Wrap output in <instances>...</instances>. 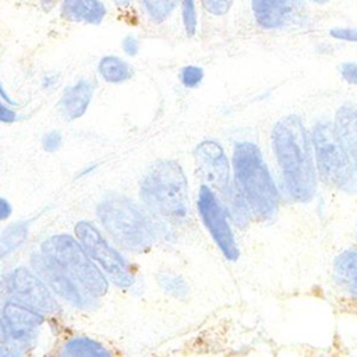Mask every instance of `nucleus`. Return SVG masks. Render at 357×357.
<instances>
[{
    "mask_svg": "<svg viewBox=\"0 0 357 357\" xmlns=\"http://www.w3.org/2000/svg\"><path fill=\"white\" fill-rule=\"evenodd\" d=\"M272 144L287 192L297 202H308L317 192V167L314 166L311 138L297 114L276 121Z\"/></svg>",
    "mask_w": 357,
    "mask_h": 357,
    "instance_id": "obj_1",
    "label": "nucleus"
},
{
    "mask_svg": "<svg viewBox=\"0 0 357 357\" xmlns=\"http://www.w3.org/2000/svg\"><path fill=\"white\" fill-rule=\"evenodd\" d=\"M231 162L234 181L245 197L251 213L258 220H271L279 209V192L261 149L254 142H237Z\"/></svg>",
    "mask_w": 357,
    "mask_h": 357,
    "instance_id": "obj_2",
    "label": "nucleus"
},
{
    "mask_svg": "<svg viewBox=\"0 0 357 357\" xmlns=\"http://www.w3.org/2000/svg\"><path fill=\"white\" fill-rule=\"evenodd\" d=\"M139 197L156 215L169 222L188 216V183L181 165L172 159L158 160L146 170Z\"/></svg>",
    "mask_w": 357,
    "mask_h": 357,
    "instance_id": "obj_3",
    "label": "nucleus"
},
{
    "mask_svg": "<svg viewBox=\"0 0 357 357\" xmlns=\"http://www.w3.org/2000/svg\"><path fill=\"white\" fill-rule=\"evenodd\" d=\"M96 213L105 230L120 247L142 252L153 245L156 233L152 222L130 198L110 192L98 204Z\"/></svg>",
    "mask_w": 357,
    "mask_h": 357,
    "instance_id": "obj_4",
    "label": "nucleus"
},
{
    "mask_svg": "<svg viewBox=\"0 0 357 357\" xmlns=\"http://www.w3.org/2000/svg\"><path fill=\"white\" fill-rule=\"evenodd\" d=\"M40 252L60 265L93 297L98 298L107 293L109 279L95 265V261L77 237L70 234H53L42 243Z\"/></svg>",
    "mask_w": 357,
    "mask_h": 357,
    "instance_id": "obj_5",
    "label": "nucleus"
},
{
    "mask_svg": "<svg viewBox=\"0 0 357 357\" xmlns=\"http://www.w3.org/2000/svg\"><path fill=\"white\" fill-rule=\"evenodd\" d=\"M317 172L322 181L342 191H357V163L340 145L333 123L319 120L312 128Z\"/></svg>",
    "mask_w": 357,
    "mask_h": 357,
    "instance_id": "obj_6",
    "label": "nucleus"
},
{
    "mask_svg": "<svg viewBox=\"0 0 357 357\" xmlns=\"http://www.w3.org/2000/svg\"><path fill=\"white\" fill-rule=\"evenodd\" d=\"M74 233L91 258L99 264L110 282L121 289H128L134 284L135 275L130 262L109 244L92 222L79 220L74 227Z\"/></svg>",
    "mask_w": 357,
    "mask_h": 357,
    "instance_id": "obj_7",
    "label": "nucleus"
},
{
    "mask_svg": "<svg viewBox=\"0 0 357 357\" xmlns=\"http://www.w3.org/2000/svg\"><path fill=\"white\" fill-rule=\"evenodd\" d=\"M197 209L204 226L209 231L211 237L213 238L215 244L225 255V258H227L229 261H237L240 257V251L231 227L229 225L226 209L222 206L213 190L206 184H202L199 187Z\"/></svg>",
    "mask_w": 357,
    "mask_h": 357,
    "instance_id": "obj_8",
    "label": "nucleus"
},
{
    "mask_svg": "<svg viewBox=\"0 0 357 357\" xmlns=\"http://www.w3.org/2000/svg\"><path fill=\"white\" fill-rule=\"evenodd\" d=\"M31 262L35 273L63 300L81 310L93 307L96 297L89 294L75 279L43 252L33 254Z\"/></svg>",
    "mask_w": 357,
    "mask_h": 357,
    "instance_id": "obj_9",
    "label": "nucleus"
},
{
    "mask_svg": "<svg viewBox=\"0 0 357 357\" xmlns=\"http://www.w3.org/2000/svg\"><path fill=\"white\" fill-rule=\"evenodd\" d=\"M7 289L14 300L24 303L42 314L60 312V304L52 289L33 272L20 266L7 278Z\"/></svg>",
    "mask_w": 357,
    "mask_h": 357,
    "instance_id": "obj_10",
    "label": "nucleus"
},
{
    "mask_svg": "<svg viewBox=\"0 0 357 357\" xmlns=\"http://www.w3.org/2000/svg\"><path fill=\"white\" fill-rule=\"evenodd\" d=\"M194 160L206 185L223 195L233 181L229 159L222 145L213 139H204L194 149Z\"/></svg>",
    "mask_w": 357,
    "mask_h": 357,
    "instance_id": "obj_11",
    "label": "nucleus"
},
{
    "mask_svg": "<svg viewBox=\"0 0 357 357\" xmlns=\"http://www.w3.org/2000/svg\"><path fill=\"white\" fill-rule=\"evenodd\" d=\"M3 319L10 336L15 340H29L45 322L42 312L17 300H10L4 304Z\"/></svg>",
    "mask_w": 357,
    "mask_h": 357,
    "instance_id": "obj_12",
    "label": "nucleus"
},
{
    "mask_svg": "<svg viewBox=\"0 0 357 357\" xmlns=\"http://www.w3.org/2000/svg\"><path fill=\"white\" fill-rule=\"evenodd\" d=\"M93 92L95 88L92 81L86 78L77 79L63 91L57 103L60 113L67 120H77L82 117L92 102Z\"/></svg>",
    "mask_w": 357,
    "mask_h": 357,
    "instance_id": "obj_13",
    "label": "nucleus"
},
{
    "mask_svg": "<svg viewBox=\"0 0 357 357\" xmlns=\"http://www.w3.org/2000/svg\"><path fill=\"white\" fill-rule=\"evenodd\" d=\"M107 14L102 0H63L60 15L68 22L99 25Z\"/></svg>",
    "mask_w": 357,
    "mask_h": 357,
    "instance_id": "obj_14",
    "label": "nucleus"
},
{
    "mask_svg": "<svg viewBox=\"0 0 357 357\" xmlns=\"http://www.w3.org/2000/svg\"><path fill=\"white\" fill-rule=\"evenodd\" d=\"M333 130L350 159L357 163V109L353 105H343L333 119Z\"/></svg>",
    "mask_w": 357,
    "mask_h": 357,
    "instance_id": "obj_15",
    "label": "nucleus"
},
{
    "mask_svg": "<svg viewBox=\"0 0 357 357\" xmlns=\"http://www.w3.org/2000/svg\"><path fill=\"white\" fill-rule=\"evenodd\" d=\"M255 22L264 29H276L283 25L290 11L289 0H251Z\"/></svg>",
    "mask_w": 357,
    "mask_h": 357,
    "instance_id": "obj_16",
    "label": "nucleus"
},
{
    "mask_svg": "<svg viewBox=\"0 0 357 357\" xmlns=\"http://www.w3.org/2000/svg\"><path fill=\"white\" fill-rule=\"evenodd\" d=\"M333 276L337 284L357 300V251L347 250L335 258Z\"/></svg>",
    "mask_w": 357,
    "mask_h": 357,
    "instance_id": "obj_17",
    "label": "nucleus"
},
{
    "mask_svg": "<svg viewBox=\"0 0 357 357\" xmlns=\"http://www.w3.org/2000/svg\"><path fill=\"white\" fill-rule=\"evenodd\" d=\"M223 202L226 205V212L230 215L231 220L238 227H247L251 220V209L248 206V202L245 197L243 195L241 190L236 184V181L231 183L229 190L222 195Z\"/></svg>",
    "mask_w": 357,
    "mask_h": 357,
    "instance_id": "obj_18",
    "label": "nucleus"
},
{
    "mask_svg": "<svg viewBox=\"0 0 357 357\" xmlns=\"http://www.w3.org/2000/svg\"><path fill=\"white\" fill-rule=\"evenodd\" d=\"M100 78L109 84H121L132 78V66L116 54H106L98 63Z\"/></svg>",
    "mask_w": 357,
    "mask_h": 357,
    "instance_id": "obj_19",
    "label": "nucleus"
},
{
    "mask_svg": "<svg viewBox=\"0 0 357 357\" xmlns=\"http://www.w3.org/2000/svg\"><path fill=\"white\" fill-rule=\"evenodd\" d=\"M61 354L66 357H106L110 351L95 339L77 336L64 343Z\"/></svg>",
    "mask_w": 357,
    "mask_h": 357,
    "instance_id": "obj_20",
    "label": "nucleus"
},
{
    "mask_svg": "<svg viewBox=\"0 0 357 357\" xmlns=\"http://www.w3.org/2000/svg\"><path fill=\"white\" fill-rule=\"evenodd\" d=\"M26 237H28L26 222L8 225L0 234V259L7 258L17 248H20L21 244L26 240Z\"/></svg>",
    "mask_w": 357,
    "mask_h": 357,
    "instance_id": "obj_21",
    "label": "nucleus"
},
{
    "mask_svg": "<svg viewBox=\"0 0 357 357\" xmlns=\"http://www.w3.org/2000/svg\"><path fill=\"white\" fill-rule=\"evenodd\" d=\"M178 4H181V0H141L144 13L155 24L169 20Z\"/></svg>",
    "mask_w": 357,
    "mask_h": 357,
    "instance_id": "obj_22",
    "label": "nucleus"
},
{
    "mask_svg": "<svg viewBox=\"0 0 357 357\" xmlns=\"http://www.w3.org/2000/svg\"><path fill=\"white\" fill-rule=\"evenodd\" d=\"M158 283L163 291L176 298H183L188 294V286L185 280L173 272H160L158 275Z\"/></svg>",
    "mask_w": 357,
    "mask_h": 357,
    "instance_id": "obj_23",
    "label": "nucleus"
},
{
    "mask_svg": "<svg viewBox=\"0 0 357 357\" xmlns=\"http://www.w3.org/2000/svg\"><path fill=\"white\" fill-rule=\"evenodd\" d=\"M181 18L187 36H194L198 22L195 0H181Z\"/></svg>",
    "mask_w": 357,
    "mask_h": 357,
    "instance_id": "obj_24",
    "label": "nucleus"
},
{
    "mask_svg": "<svg viewBox=\"0 0 357 357\" xmlns=\"http://www.w3.org/2000/svg\"><path fill=\"white\" fill-rule=\"evenodd\" d=\"M204 75H205V73H204L202 67L195 66V64H187L180 70L178 78H180V82L183 86L192 89V88H197L202 82Z\"/></svg>",
    "mask_w": 357,
    "mask_h": 357,
    "instance_id": "obj_25",
    "label": "nucleus"
},
{
    "mask_svg": "<svg viewBox=\"0 0 357 357\" xmlns=\"http://www.w3.org/2000/svg\"><path fill=\"white\" fill-rule=\"evenodd\" d=\"M201 3H202V7L209 14L222 17L230 11L234 0H201Z\"/></svg>",
    "mask_w": 357,
    "mask_h": 357,
    "instance_id": "obj_26",
    "label": "nucleus"
},
{
    "mask_svg": "<svg viewBox=\"0 0 357 357\" xmlns=\"http://www.w3.org/2000/svg\"><path fill=\"white\" fill-rule=\"evenodd\" d=\"M40 144H42V148L46 151V152H56L61 148L63 145V135L60 131L57 130H52L49 132H46L42 139H40Z\"/></svg>",
    "mask_w": 357,
    "mask_h": 357,
    "instance_id": "obj_27",
    "label": "nucleus"
},
{
    "mask_svg": "<svg viewBox=\"0 0 357 357\" xmlns=\"http://www.w3.org/2000/svg\"><path fill=\"white\" fill-rule=\"evenodd\" d=\"M329 35L337 40L357 43V29L349 26H335L329 29Z\"/></svg>",
    "mask_w": 357,
    "mask_h": 357,
    "instance_id": "obj_28",
    "label": "nucleus"
},
{
    "mask_svg": "<svg viewBox=\"0 0 357 357\" xmlns=\"http://www.w3.org/2000/svg\"><path fill=\"white\" fill-rule=\"evenodd\" d=\"M339 74L346 82L351 85H357V63L354 61L342 63L339 66Z\"/></svg>",
    "mask_w": 357,
    "mask_h": 357,
    "instance_id": "obj_29",
    "label": "nucleus"
},
{
    "mask_svg": "<svg viewBox=\"0 0 357 357\" xmlns=\"http://www.w3.org/2000/svg\"><path fill=\"white\" fill-rule=\"evenodd\" d=\"M121 49L127 56L135 57L139 52V40L134 35H126L121 39Z\"/></svg>",
    "mask_w": 357,
    "mask_h": 357,
    "instance_id": "obj_30",
    "label": "nucleus"
},
{
    "mask_svg": "<svg viewBox=\"0 0 357 357\" xmlns=\"http://www.w3.org/2000/svg\"><path fill=\"white\" fill-rule=\"evenodd\" d=\"M17 120H18V114L11 107V105H8L7 102H3V99H0V123L13 124Z\"/></svg>",
    "mask_w": 357,
    "mask_h": 357,
    "instance_id": "obj_31",
    "label": "nucleus"
},
{
    "mask_svg": "<svg viewBox=\"0 0 357 357\" xmlns=\"http://www.w3.org/2000/svg\"><path fill=\"white\" fill-rule=\"evenodd\" d=\"M11 213H13L11 204L6 198L0 197V222L7 220L11 216Z\"/></svg>",
    "mask_w": 357,
    "mask_h": 357,
    "instance_id": "obj_32",
    "label": "nucleus"
},
{
    "mask_svg": "<svg viewBox=\"0 0 357 357\" xmlns=\"http://www.w3.org/2000/svg\"><path fill=\"white\" fill-rule=\"evenodd\" d=\"M8 329H7V325L4 322V319L0 318V344H4L7 340H8Z\"/></svg>",
    "mask_w": 357,
    "mask_h": 357,
    "instance_id": "obj_33",
    "label": "nucleus"
},
{
    "mask_svg": "<svg viewBox=\"0 0 357 357\" xmlns=\"http://www.w3.org/2000/svg\"><path fill=\"white\" fill-rule=\"evenodd\" d=\"M0 98H1L4 102H7L8 105H17V102H15V100L8 95V92H7L6 86L3 85L1 79H0Z\"/></svg>",
    "mask_w": 357,
    "mask_h": 357,
    "instance_id": "obj_34",
    "label": "nucleus"
},
{
    "mask_svg": "<svg viewBox=\"0 0 357 357\" xmlns=\"http://www.w3.org/2000/svg\"><path fill=\"white\" fill-rule=\"evenodd\" d=\"M40 1V7L45 10V11H50L53 8V6L56 4L57 0H39Z\"/></svg>",
    "mask_w": 357,
    "mask_h": 357,
    "instance_id": "obj_35",
    "label": "nucleus"
},
{
    "mask_svg": "<svg viewBox=\"0 0 357 357\" xmlns=\"http://www.w3.org/2000/svg\"><path fill=\"white\" fill-rule=\"evenodd\" d=\"M114 3H116L119 7L124 8V7H128V6H130L131 0H114Z\"/></svg>",
    "mask_w": 357,
    "mask_h": 357,
    "instance_id": "obj_36",
    "label": "nucleus"
},
{
    "mask_svg": "<svg viewBox=\"0 0 357 357\" xmlns=\"http://www.w3.org/2000/svg\"><path fill=\"white\" fill-rule=\"evenodd\" d=\"M310 1H312V3H315V4L322 6V4H326L329 0H310Z\"/></svg>",
    "mask_w": 357,
    "mask_h": 357,
    "instance_id": "obj_37",
    "label": "nucleus"
},
{
    "mask_svg": "<svg viewBox=\"0 0 357 357\" xmlns=\"http://www.w3.org/2000/svg\"><path fill=\"white\" fill-rule=\"evenodd\" d=\"M8 354V351L6 350V347H3V344H0V356H6Z\"/></svg>",
    "mask_w": 357,
    "mask_h": 357,
    "instance_id": "obj_38",
    "label": "nucleus"
}]
</instances>
